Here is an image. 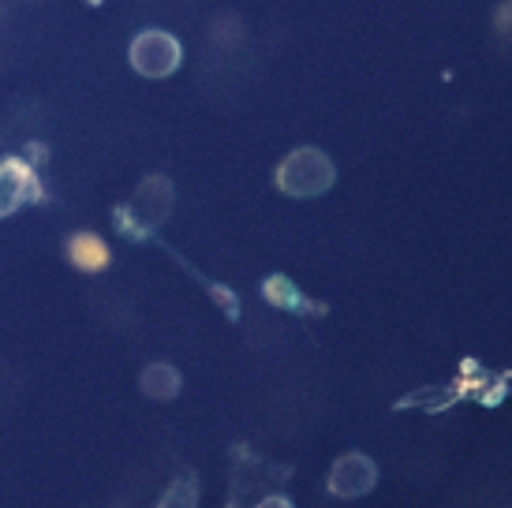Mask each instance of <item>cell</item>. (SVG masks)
<instances>
[{
	"mask_svg": "<svg viewBox=\"0 0 512 508\" xmlns=\"http://www.w3.org/2000/svg\"><path fill=\"white\" fill-rule=\"evenodd\" d=\"M143 389L150 396H157V400H169V396H176V389H180V378H176L172 367H150L143 378Z\"/></svg>",
	"mask_w": 512,
	"mask_h": 508,
	"instance_id": "obj_6",
	"label": "cell"
},
{
	"mask_svg": "<svg viewBox=\"0 0 512 508\" xmlns=\"http://www.w3.org/2000/svg\"><path fill=\"white\" fill-rule=\"evenodd\" d=\"M68 254H72V262L79 269H101L105 262H109V251H105V243L98 240V236H75L72 243H68Z\"/></svg>",
	"mask_w": 512,
	"mask_h": 508,
	"instance_id": "obj_4",
	"label": "cell"
},
{
	"mask_svg": "<svg viewBox=\"0 0 512 508\" xmlns=\"http://www.w3.org/2000/svg\"><path fill=\"white\" fill-rule=\"evenodd\" d=\"M374 482H378V471L370 464L367 456H341L337 464H333V475H329V490L337 497H363L374 490Z\"/></svg>",
	"mask_w": 512,
	"mask_h": 508,
	"instance_id": "obj_1",
	"label": "cell"
},
{
	"mask_svg": "<svg viewBox=\"0 0 512 508\" xmlns=\"http://www.w3.org/2000/svg\"><path fill=\"white\" fill-rule=\"evenodd\" d=\"M195 501H199V482H195V475L184 471V475L169 486V494L161 497L157 508H195Z\"/></svg>",
	"mask_w": 512,
	"mask_h": 508,
	"instance_id": "obj_5",
	"label": "cell"
},
{
	"mask_svg": "<svg viewBox=\"0 0 512 508\" xmlns=\"http://www.w3.org/2000/svg\"><path fill=\"white\" fill-rule=\"evenodd\" d=\"M262 508H288V501H285V497H270V501H266Z\"/></svg>",
	"mask_w": 512,
	"mask_h": 508,
	"instance_id": "obj_7",
	"label": "cell"
},
{
	"mask_svg": "<svg viewBox=\"0 0 512 508\" xmlns=\"http://www.w3.org/2000/svg\"><path fill=\"white\" fill-rule=\"evenodd\" d=\"M307 154H311V150L296 154L285 169H281V187H285V191H292V195H318V191L329 184V176H333L322 154H314L311 169H307Z\"/></svg>",
	"mask_w": 512,
	"mask_h": 508,
	"instance_id": "obj_2",
	"label": "cell"
},
{
	"mask_svg": "<svg viewBox=\"0 0 512 508\" xmlns=\"http://www.w3.org/2000/svg\"><path fill=\"white\" fill-rule=\"evenodd\" d=\"M27 195H34V180H30V172L23 165H0V217L4 213H12L19 202Z\"/></svg>",
	"mask_w": 512,
	"mask_h": 508,
	"instance_id": "obj_3",
	"label": "cell"
}]
</instances>
